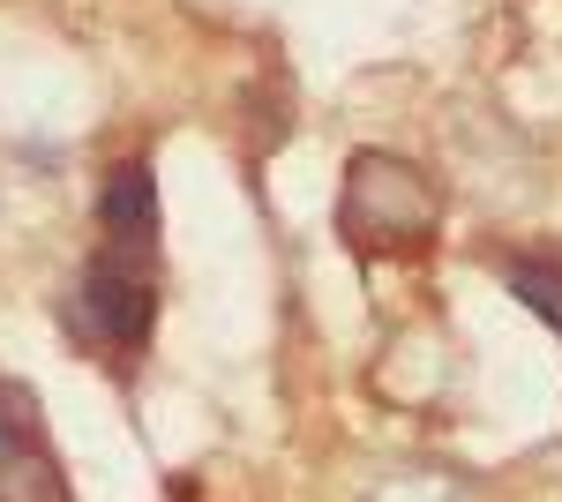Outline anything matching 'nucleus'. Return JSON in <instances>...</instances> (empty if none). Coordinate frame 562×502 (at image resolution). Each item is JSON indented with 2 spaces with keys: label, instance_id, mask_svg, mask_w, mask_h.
I'll use <instances>...</instances> for the list:
<instances>
[{
  "label": "nucleus",
  "instance_id": "f257e3e1",
  "mask_svg": "<svg viewBox=\"0 0 562 502\" xmlns=\"http://www.w3.org/2000/svg\"><path fill=\"white\" fill-rule=\"evenodd\" d=\"M338 225L360 248H390V241H420L435 225V188L405 158H383V150H360L346 166V203H338Z\"/></svg>",
  "mask_w": 562,
  "mask_h": 502
},
{
  "label": "nucleus",
  "instance_id": "f03ea898",
  "mask_svg": "<svg viewBox=\"0 0 562 502\" xmlns=\"http://www.w3.org/2000/svg\"><path fill=\"white\" fill-rule=\"evenodd\" d=\"M150 315H158V293H150V278L135 270L128 255L90 263L76 278V293H68V331L83 345H98V353H113V360H128L135 345L150 337Z\"/></svg>",
  "mask_w": 562,
  "mask_h": 502
},
{
  "label": "nucleus",
  "instance_id": "7ed1b4c3",
  "mask_svg": "<svg viewBox=\"0 0 562 502\" xmlns=\"http://www.w3.org/2000/svg\"><path fill=\"white\" fill-rule=\"evenodd\" d=\"M98 225H105L113 255H150V241H158V172H150V158H121L113 166Z\"/></svg>",
  "mask_w": 562,
  "mask_h": 502
},
{
  "label": "nucleus",
  "instance_id": "20e7f679",
  "mask_svg": "<svg viewBox=\"0 0 562 502\" xmlns=\"http://www.w3.org/2000/svg\"><path fill=\"white\" fill-rule=\"evenodd\" d=\"M503 278H510V293H518L525 308H532V315L562 337V270H555V263H525V255H518Z\"/></svg>",
  "mask_w": 562,
  "mask_h": 502
}]
</instances>
